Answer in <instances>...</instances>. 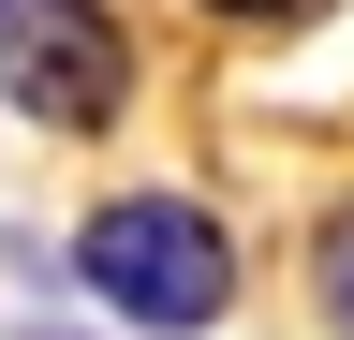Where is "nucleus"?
Listing matches in <instances>:
<instances>
[{
	"label": "nucleus",
	"instance_id": "f257e3e1",
	"mask_svg": "<svg viewBox=\"0 0 354 340\" xmlns=\"http://www.w3.org/2000/svg\"><path fill=\"white\" fill-rule=\"evenodd\" d=\"M74 281L104 296L118 325H162V340H192L236 311V237L207 222L192 193H104L74 222Z\"/></svg>",
	"mask_w": 354,
	"mask_h": 340
},
{
	"label": "nucleus",
	"instance_id": "f03ea898",
	"mask_svg": "<svg viewBox=\"0 0 354 340\" xmlns=\"http://www.w3.org/2000/svg\"><path fill=\"white\" fill-rule=\"evenodd\" d=\"M0 104L44 134H104L133 104V30L104 0H0Z\"/></svg>",
	"mask_w": 354,
	"mask_h": 340
},
{
	"label": "nucleus",
	"instance_id": "7ed1b4c3",
	"mask_svg": "<svg viewBox=\"0 0 354 340\" xmlns=\"http://www.w3.org/2000/svg\"><path fill=\"white\" fill-rule=\"evenodd\" d=\"M310 281H325V325L354 340V207H339V222H325V237H310Z\"/></svg>",
	"mask_w": 354,
	"mask_h": 340
},
{
	"label": "nucleus",
	"instance_id": "20e7f679",
	"mask_svg": "<svg viewBox=\"0 0 354 340\" xmlns=\"http://www.w3.org/2000/svg\"><path fill=\"white\" fill-rule=\"evenodd\" d=\"M207 15H236V30H281V15H310V0H207Z\"/></svg>",
	"mask_w": 354,
	"mask_h": 340
},
{
	"label": "nucleus",
	"instance_id": "39448f33",
	"mask_svg": "<svg viewBox=\"0 0 354 340\" xmlns=\"http://www.w3.org/2000/svg\"><path fill=\"white\" fill-rule=\"evenodd\" d=\"M15 340H88V325H15Z\"/></svg>",
	"mask_w": 354,
	"mask_h": 340
}]
</instances>
